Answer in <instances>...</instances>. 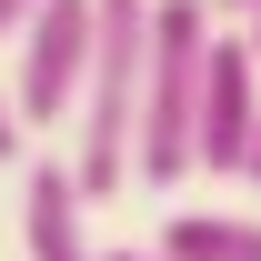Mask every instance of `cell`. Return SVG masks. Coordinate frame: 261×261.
Segmentation results:
<instances>
[{
	"label": "cell",
	"mask_w": 261,
	"mask_h": 261,
	"mask_svg": "<svg viewBox=\"0 0 261 261\" xmlns=\"http://www.w3.org/2000/svg\"><path fill=\"white\" fill-rule=\"evenodd\" d=\"M241 181L261 191V121H251V151H241Z\"/></svg>",
	"instance_id": "cell-10"
},
{
	"label": "cell",
	"mask_w": 261,
	"mask_h": 261,
	"mask_svg": "<svg viewBox=\"0 0 261 261\" xmlns=\"http://www.w3.org/2000/svg\"><path fill=\"white\" fill-rule=\"evenodd\" d=\"M201 10H211V20H231V31H241V20H251L261 0H201Z\"/></svg>",
	"instance_id": "cell-9"
},
{
	"label": "cell",
	"mask_w": 261,
	"mask_h": 261,
	"mask_svg": "<svg viewBox=\"0 0 261 261\" xmlns=\"http://www.w3.org/2000/svg\"><path fill=\"white\" fill-rule=\"evenodd\" d=\"M201 0H151V61H141V130H130V181L171 191L191 171V111H201V50H211Z\"/></svg>",
	"instance_id": "cell-2"
},
{
	"label": "cell",
	"mask_w": 261,
	"mask_h": 261,
	"mask_svg": "<svg viewBox=\"0 0 261 261\" xmlns=\"http://www.w3.org/2000/svg\"><path fill=\"white\" fill-rule=\"evenodd\" d=\"M20 261H100L91 251V201H81L61 151H40L31 181H20Z\"/></svg>",
	"instance_id": "cell-5"
},
{
	"label": "cell",
	"mask_w": 261,
	"mask_h": 261,
	"mask_svg": "<svg viewBox=\"0 0 261 261\" xmlns=\"http://www.w3.org/2000/svg\"><path fill=\"white\" fill-rule=\"evenodd\" d=\"M241 50H251V61H261V10H251V20H241Z\"/></svg>",
	"instance_id": "cell-11"
},
{
	"label": "cell",
	"mask_w": 261,
	"mask_h": 261,
	"mask_svg": "<svg viewBox=\"0 0 261 261\" xmlns=\"http://www.w3.org/2000/svg\"><path fill=\"white\" fill-rule=\"evenodd\" d=\"M31 10H40V0H0V50H10V40L31 31Z\"/></svg>",
	"instance_id": "cell-8"
},
{
	"label": "cell",
	"mask_w": 261,
	"mask_h": 261,
	"mask_svg": "<svg viewBox=\"0 0 261 261\" xmlns=\"http://www.w3.org/2000/svg\"><path fill=\"white\" fill-rule=\"evenodd\" d=\"M151 251L161 261H261V221L251 211H171Z\"/></svg>",
	"instance_id": "cell-6"
},
{
	"label": "cell",
	"mask_w": 261,
	"mask_h": 261,
	"mask_svg": "<svg viewBox=\"0 0 261 261\" xmlns=\"http://www.w3.org/2000/svg\"><path fill=\"white\" fill-rule=\"evenodd\" d=\"M100 261H161V251H100Z\"/></svg>",
	"instance_id": "cell-12"
},
{
	"label": "cell",
	"mask_w": 261,
	"mask_h": 261,
	"mask_svg": "<svg viewBox=\"0 0 261 261\" xmlns=\"http://www.w3.org/2000/svg\"><path fill=\"white\" fill-rule=\"evenodd\" d=\"M251 121H261V61L241 50V31H211L201 50V111H191V171H241L251 151Z\"/></svg>",
	"instance_id": "cell-4"
},
{
	"label": "cell",
	"mask_w": 261,
	"mask_h": 261,
	"mask_svg": "<svg viewBox=\"0 0 261 261\" xmlns=\"http://www.w3.org/2000/svg\"><path fill=\"white\" fill-rule=\"evenodd\" d=\"M0 161H31V130H20V111H10V81H0Z\"/></svg>",
	"instance_id": "cell-7"
},
{
	"label": "cell",
	"mask_w": 261,
	"mask_h": 261,
	"mask_svg": "<svg viewBox=\"0 0 261 261\" xmlns=\"http://www.w3.org/2000/svg\"><path fill=\"white\" fill-rule=\"evenodd\" d=\"M20 70H10V111L20 130H70L81 111V70H91V0H40L31 31L10 40Z\"/></svg>",
	"instance_id": "cell-3"
},
{
	"label": "cell",
	"mask_w": 261,
	"mask_h": 261,
	"mask_svg": "<svg viewBox=\"0 0 261 261\" xmlns=\"http://www.w3.org/2000/svg\"><path fill=\"white\" fill-rule=\"evenodd\" d=\"M141 61H151V0H91V70H81V111H70V151H61L81 201L130 191Z\"/></svg>",
	"instance_id": "cell-1"
}]
</instances>
